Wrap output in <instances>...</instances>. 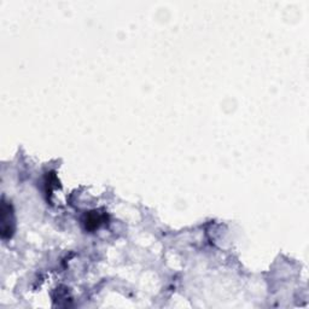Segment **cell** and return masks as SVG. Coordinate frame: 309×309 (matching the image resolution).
Wrapping results in <instances>:
<instances>
[{
    "label": "cell",
    "instance_id": "obj_1",
    "mask_svg": "<svg viewBox=\"0 0 309 309\" xmlns=\"http://www.w3.org/2000/svg\"><path fill=\"white\" fill-rule=\"evenodd\" d=\"M15 231V219L14 212L10 203L3 199L2 203V237L3 239L11 238Z\"/></svg>",
    "mask_w": 309,
    "mask_h": 309
},
{
    "label": "cell",
    "instance_id": "obj_2",
    "mask_svg": "<svg viewBox=\"0 0 309 309\" xmlns=\"http://www.w3.org/2000/svg\"><path fill=\"white\" fill-rule=\"evenodd\" d=\"M101 222H103V218H101L99 214H97L95 212L90 213L88 216H86V220H85L86 228H88V229L97 228L98 226L101 224Z\"/></svg>",
    "mask_w": 309,
    "mask_h": 309
}]
</instances>
